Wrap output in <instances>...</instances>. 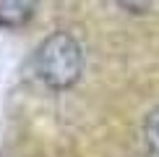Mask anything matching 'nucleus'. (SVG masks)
I'll list each match as a JSON object with an SVG mask.
<instances>
[{"mask_svg": "<svg viewBox=\"0 0 159 157\" xmlns=\"http://www.w3.org/2000/svg\"><path fill=\"white\" fill-rule=\"evenodd\" d=\"M117 5L128 13H146L151 8V0H117Z\"/></svg>", "mask_w": 159, "mask_h": 157, "instance_id": "20e7f679", "label": "nucleus"}, {"mask_svg": "<svg viewBox=\"0 0 159 157\" xmlns=\"http://www.w3.org/2000/svg\"><path fill=\"white\" fill-rule=\"evenodd\" d=\"M37 0H0V26L3 29H21L31 21Z\"/></svg>", "mask_w": 159, "mask_h": 157, "instance_id": "f03ea898", "label": "nucleus"}, {"mask_svg": "<svg viewBox=\"0 0 159 157\" xmlns=\"http://www.w3.org/2000/svg\"><path fill=\"white\" fill-rule=\"evenodd\" d=\"M37 76L52 92H65L78 81L84 71V50L78 39L68 31H55L39 45L37 55Z\"/></svg>", "mask_w": 159, "mask_h": 157, "instance_id": "f257e3e1", "label": "nucleus"}, {"mask_svg": "<svg viewBox=\"0 0 159 157\" xmlns=\"http://www.w3.org/2000/svg\"><path fill=\"white\" fill-rule=\"evenodd\" d=\"M143 136H146V147L151 157H159V107L149 113L146 123H143Z\"/></svg>", "mask_w": 159, "mask_h": 157, "instance_id": "7ed1b4c3", "label": "nucleus"}]
</instances>
